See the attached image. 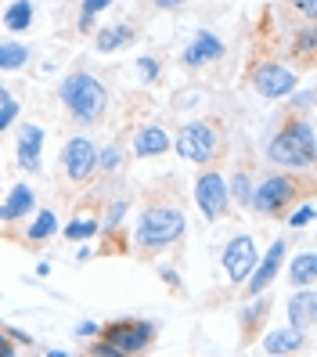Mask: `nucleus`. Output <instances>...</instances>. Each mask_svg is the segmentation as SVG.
<instances>
[{
    "mask_svg": "<svg viewBox=\"0 0 317 357\" xmlns=\"http://www.w3.org/2000/svg\"><path fill=\"white\" fill-rule=\"evenodd\" d=\"M116 4V0H79V8L83 11H94V15H101L105 8H112Z\"/></svg>",
    "mask_w": 317,
    "mask_h": 357,
    "instance_id": "4c0bfd02",
    "label": "nucleus"
},
{
    "mask_svg": "<svg viewBox=\"0 0 317 357\" xmlns=\"http://www.w3.org/2000/svg\"><path fill=\"white\" fill-rule=\"evenodd\" d=\"M187 231V217L180 213V206L170 202H152L141 209L137 227H134V245L141 253H159V249H170L184 238Z\"/></svg>",
    "mask_w": 317,
    "mask_h": 357,
    "instance_id": "20e7f679",
    "label": "nucleus"
},
{
    "mask_svg": "<svg viewBox=\"0 0 317 357\" xmlns=\"http://www.w3.org/2000/svg\"><path fill=\"white\" fill-rule=\"evenodd\" d=\"M29 58H33V47L29 44H22V40H4V44H0V73L26 69Z\"/></svg>",
    "mask_w": 317,
    "mask_h": 357,
    "instance_id": "4be33fe9",
    "label": "nucleus"
},
{
    "mask_svg": "<svg viewBox=\"0 0 317 357\" xmlns=\"http://www.w3.org/2000/svg\"><path fill=\"white\" fill-rule=\"evenodd\" d=\"M270 307H274L270 292H260V296H252V303L238 314V328H242V340L245 343H256L260 335H263V325L270 318Z\"/></svg>",
    "mask_w": 317,
    "mask_h": 357,
    "instance_id": "2eb2a0df",
    "label": "nucleus"
},
{
    "mask_svg": "<svg viewBox=\"0 0 317 357\" xmlns=\"http://www.w3.org/2000/svg\"><path fill=\"white\" fill-rule=\"evenodd\" d=\"M224 54H227L224 40L217 33H209V29H199L192 40H187V47L180 51V66L195 73V69H206V66H217Z\"/></svg>",
    "mask_w": 317,
    "mask_h": 357,
    "instance_id": "ddd939ff",
    "label": "nucleus"
},
{
    "mask_svg": "<svg viewBox=\"0 0 317 357\" xmlns=\"http://www.w3.org/2000/svg\"><path fill=\"white\" fill-rule=\"evenodd\" d=\"M159 278H162L166 285H170V289H180V275H177V271H173L170 264H162V267H159Z\"/></svg>",
    "mask_w": 317,
    "mask_h": 357,
    "instance_id": "c9c22d12",
    "label": "nucleus"
},
{
    "mask_svg": "<svg viewBox=\"0 0 317 357\" xmlns=\"http://www.w3.org/2000/svg\"><path fill=\"white\" fill-rule=\"evenodd\" d=\"M187 0H155V8L159 11H177V8H184Z\"/></svg>",
    "mask_w": 317,
    "mask_h": 357,
    "instance_id": "ea45409f",
    "label": "nucleus"
},
{
    "mask_svg": "<svg viewBox=\"0 0 317 357\" xmlns=\"http://www.w3.org/2000/svg\"><path fill=\"white\" fill-rule=\"evenodd\" d=\"M94 257V245L91 242H79V253H76V264H87Z\"/></svg>",
    "mask_w": 317,
    "mask_h": 357,
    "instance_id": "58836bf2",
    "label": "nucleus"
},
{
    "mask_svg": "<svg viewBox=\"0 0 317 357\" xmlns=\"http://www.w3.org/2000/svg\"><path fill=\"white\" fill-rule=\"evenodd\" d=\"M285 253H288V242L285 238H274L270 249L263 253V260H256V267H252L249 278L242 282L249 296H260V292H267L274 285V278H278L281 267H285Z\"/></svg>",
    "mask_w": 317,
    "mask_h": 357,
    "instance_id": "f8f14e48",
    "label": "nucleus"
},
{
    "mask_svg": "<svg viewBox=\"0 0 317 357\" xmlns=\"http://www.w3.org/2000/svg\"><path fill=\"white\" fill-rule=\"evenodd\" d=\"M195 206L199 213L217 224L231 213V195H227V177L217 170V166H206V170L195 177Z\"/></svg>",
    "mask_w": 317,
    "mask_h": 357,
    "instance_id": "1a4fd4ad",
    "label": "nucleus"
},
{
    "mask_svg": "<svg viewBox=\"0 0 317 357\" xmlns=\"http://www.w3.org/2000/svg\"><path fill=\"white\" fill-rule=\"evenodd\" d=\"M314 195V170H281V174H267L252 184V202L249 209L267 220H285V213Z\"/></svg>",
    "mask_w": 317,
    "mask_h": 357,
    "instance_id": "f257e3e1",
    "label": "nucleus"
},
{
    "mask_svg": "<svg viewBox=\"0 0 317 357\" xmlns=\"http://www.w3.org/2000/svg\"><path fill=\"white\" fill-rule=\"evenodd\" d=\"M36 275H40V278H47V275H51V264H47V260H40V264H36Z\"/></svg>",
    "mask_w": 317,
    "mask_h": 357,
    "instance_id": "79ce46f5",
    "label": "nucleus"
},
{
    "mask_svg": "<svg viewBox=\"0 0 317 357\" xmlns=\"http://www.w3.org/2000/svg\"><path fill=\"white\" fill-rule=\"evenodd\" d=\"M11 354H15V343L8 340L4 332H0V357H11Z\"/></svg>",
    "mask_w": 317,
    "mask_h": 357,
    "instance_id": "a19ab883",
    "label": "nucleus"
},
{
    "mask_svg": "<svg viewBox=\"0 0 317 357\" xmlns=\"http://www.w3.org/2000/svg\"><path fill=\"white\" fill-rule=\"evenodd\" d=\"M256 260H260V249H256V238L252 235H231L224 253H220V267H224L231 285H242L249 278V271L256 267Z\"/></svg>",
    "mask_w": 317,
    "mask_h": 357,
    "instance_id": "9d476101",
    "label": "nucleus"
},
{
    "mask_svg": "<svg viewBox=\"0 0 317 357\" xmlns=\"http://www.w3.org/2000/svg\"><path fill=\"white\" fill-rule=\"evenodd\" d=\"M307 343V332L300 328H278V332H267L263 335V354H274V357H281V354H300Z\"/></svg>",
    "mask_w": 317,
    "mask_h": 357,
    "instance_id": "aec40b11",
    "label": "nucleus"
},
{
    "mask_svg": "<svg viewBox=\"0 0 317 357\" xmlns=\"http://www.w3.org/2000/svg\"><path fill=\"white\" fill-rule=\"evenodd\" d=\"M123 149H119V141H109L105 149H98V170L101 174H109V177H116L119 170H123Z\"/></svg>",
    "mask_w": 317,
    "mask_h": 357,
    "instance_id": "bb28decb",
    "label": "nucleus"
},
{
    "mask_svg": "<svg viewBox=\"0 0 317 357\" xmlns=\"http://www.w3.org/2000/svg\"><path fill=\"white\" fill-rule=\"evenodd\" d=\"M252 184H256V181H252L249 170H235V177L227 181V195L235 199L242 209H249V202H252Z\"/></svg>",
    "mask_w": 317,
    "mask_h": 357,
    "instance_id": "a878e982",
    "label": "nucleus"
},
{
    "mask_svg": "<svg viewBox=\"0 0 317 357\" xmlns=\"http://www.w3.org/2000/svg\"><path fill=\"white\" fill-rule=\"evenodd\" d=\"M317 321V296H314V285L307 289H295L288 296V325L300 328V332H310Z\"/></svg>",
    "mask_w": 317,
    "mask_h": 357,
    "instance_id": "f3484780",
    "label": "nucleus"
},
{
    "mask_svg": "<svg viewBox=\"0 0 317 357\" xmlns=\"http://www.w3.org/2000/svg\"><path fill=\"white\" fill-rule=\"evenodd\" d=\"M58 101L65 105V112L79 127H98L109 112V87L91 73V69H76L58 83Z\"/></svg>",
    "mask_w": 317,
    "mask_h": 357,
    "instance_id": "7ed1b4c3",
    "label": "nucleus"
},
{
    "mask_svg": "<svg viewBox=\"0 0 317 357\" xmlns=\"http://www.w3.org/2000/svg\"><path fill=\"white\" fill-rule=\"evenodd\" d=\"M94 29H98V15L79 8V15H76V33H79V36H91Z\"/></svg>",
    "mask_w": 317,
    "mask_h": 357,
    "instance_id": "473e14b6",
    "label": "nucleus"
},
{
    "mask_svg": "<svg viewBox=\"0 0 317 357\" xmlns=\"http://www.w3.org/2000/svg\"><path fill=\"white\" fill-rule=\"evenodd\" d=\"M58 166L69 184H91L98 177V144L87 134H72L58 152Z\"/></svg>",
    "mask_w": 317,
    "mask_h": 357,
    "instance_id": "0eeeda50",
    "label": "nucleus"
},
{
    "mask_svg": "<svg viewBox=\"0 0 317 357\" xmlns=\"http://www.w3.org/2000/svg\"><path fill=\"white\" fill-rule=\"evenodd\" d=\"M137 40V29L130 22H112V26H98L94 29V47L101 54H116L123 47H130Z\"/></svg>",
    "mask_w": 317,
    "mask_h": 357,
    "instance_id": "a211bd4d",
    "label": "nucleus"
},
{
    "mask_svg": "<svg viewBox=\"0 0 317 357\" xmlns=\"http://www.w3.org/2000/svg\"><path fill=\"white\" fill-rule=\"evenodd\" d=\"M0 332H4L15 347H33V335L22 332V328H15V325H0Z\"/></svg>",
    "mask_w": 317,
    "mask_h": 357,
    "instance_id": "72a5a7b5",
    "label": "nucleus"
},
{
    "mask_svg": "<svg viewBox=\"0 0 317 357\" xmlns=\"http://www.w3.org/2000/svg\"><path fill=\"white\" fill-rule=\"evenodd\" d=\"M314 282H317V257H314V249H303V253L292 257V264H288V285L307 289Z\"/></svg>",
    "mask_w": 317,
    "mask_h": 357,
    "instance_id": "412c9836",
    "label": "nucleus"
},
{
    "mask_svg": "<svg viewBox=\"0 0 317 357\" xmlns=\"http://www.w3.org/2000/svg\"><path fill=\"white\" fill-rule=\"evenodd\" d=\"M249 83L263 101H285L295 87H300V76H295V69L285 66V61L267 58V61H256V66H252Z\"/></svg>",
    "mask_w": 317,
    "mask_h": 357,
    "instance_id": "6e6552de",
    "label": "nucleus"
},
{
    "mask_svg": "<svg viewBox=\"0 0 317 357\" xmlns=\"http://www.w3.org/2000/svg\"><path fill=\"white\" fill-rule=\"evenodd\" d=\"M33 209H36V192H33V184L18 181V184H11L8 199L0 202V224H18V220L33 217Z\"/></svg>",
    "mask_w": 317,
    "mask_h": 357,
    "instance_id": "4468645a",
    "label": "nucleus"
},
{
    "mask_svg": "<svg viewBox=\"0 0 317 357\" xmlns=\"http://www.w3.org/2000/svg\"><path fill=\"white\" fill-rule=\"evenodd\" d=\"M101 235V220L91 213V217H72L65 227H61V238H65V242H94Z\"/></svg>",
    "mask_w": 317,
    "mask_h": 357,
    "instance_id": "393cba45",
    "label": "nucleus"
},
{
    "mask_svg": "<svg viewBox=\"0 0 317 357\" xmlns=\"http://www.w3.org/2000/svg\"><path fill=\"white\" fill-rule=\"evenodd\" d=\"M98 340L112 350V357L148 354L159 340V325L144 321V318H112L98 328Z\"/></svg>",
    "mask_w": 317,
    "mask_h": 357,
    "instance_id": "423d86ee",
    "label": "nucleus"
},
{
    "mask_svg": "<svg viewBox=\"0 0 317 357\" xmlns=\"http://www.w3.org/2000/svg\"><path fill=\"white\" fill-rule=\"evenodd\" d=\"M33 18H36L33 0H11L4 8V29L8 33H26V29H33Z\"/></svg>",
    "mask_w": 317,
    "mask_h": 357,
    "instance_id": "5701e85b",
    "label": "nucleus"
},
{
    "mask_svg": "<svg viewBox=\"0 0 317 357\" xmlns=\"http://www.w3.org/2000/svg\"><path fill=\"white\" fill-rule=\"evenodd\" d=\"M137 76H141V83H159L162 61H159L155 54H141V58H137Z\"/></svg>",
    "mask_w": 317,
    "mask_h": 357,
    "instance_id": "7c9ffc66",
    "label": "nucleus"
},
{
    "mask_svg": "<svg viewBox=\"0 0 317 357\" xmlns=\"http://www.w3.org/2000/svg\"><path fill=\"white\" fill-rule=\"evenodd\" d=\"M267 162L281 166V170H314V162H317L314 119L288 112L281 119V127L274 130V137L267 141Z\"/></svg>",
    "mask_w": 317,
    "mask_h": 357,
    "instance_id": "f03ea898",
    "label": "nucleus"
},
{
    "mask_svg": "<svg viewBox=\"0 0 317 357\" xmlns=\"http://www.w3.org/2000/svg\"><path fill=\"white\" fill-rule=\"evenodd\" d=\"M288 112L310 116V112H314V87H295V91L288 94Z\"/></svg>",
    "mask_w": 317,
    "mask_h": 357,
    "instance_id": "c756f323",
    "label": "nucleus"
},
{
    "mask_svg": "<svg viewBox=\"0 0 317 357\" xmlns=\"http://www.w3.org/2000/svg\"><path fill=\"white\" fill-rule=\"evenodd\" d=\"M173 149L184 162L195 166H217V159L224 155V127L220 119L202 116V119H187L173 137Z\"/></svg>",
    "mask_w": 317,
    "mask_h": 357,
    "instance_id": "39448f33",
    "label": "nucleus"
},
{
    "mask_svg": "<svg viewBox=\"0 0 317 357\" xmlns=\"http://www.w3.org/2000/svg\"><path fill=\"white\" fill-rule=\"evenodd\" d=\"M98 328H101V321H76V328H72V335L76 340H98Z\"/></svg>",
    "mask_w": 317,
    "mask_h": 357,
    "instance_id": "f704fd0d",
    "label": "nucleus"
},
{
    "mask_svg": "<svg viewBox=\"0 0 317 357\" xmlns=\"http://www.w3.org/2000/svg\"><path fill=\"white\" fill-rule=\"evenodd\" d=\"M173 149V137L166 134L162 127H137L134 130V141H130V152L137 155V159H159V155H166Z\"/></svg>",
    "mask_w": 317,
    "mask_h": 357,
    "instance_id": "dca6fc26",
    "label": "nucleus"
},
{
    "mask_svg": "<svg viewBox=\"0 0 317 357\" xmlns=\"http://www.w3.org/2000/svg\"><path fill=\"white\" fill-rule=\"evenodd\" d=\"M285 224H288V227H307V224H314V202L303 199V206L288 209V213H285Z\"/></svg>",
    "mask_w": 317,
    "mask_h": 357,
    "instance_id": "2f4dec72",
    "label": "nucleus"
},
{
    "mask_svg": "<svg viewBox=\"0 0 317 357\" xmlns=\"http://www.w3.org/2000/svg\"><path fill=\"white\" fill-rule=\"evenodd\" d=\"M292 54L300 58L303 69L314 66V54H317V29H314V22H307V26H300L292 33Z\"/></svg>",
    "mask_w": 317,
    "mask_h": 357,
    "instance_id": "b1692460",
    "label": "nucleus"
},
{
    "mask_svg": "<svg viewBox=\"0 0 317 357\" xmlns=\"http://www.w3.org/2000/svg\"><path fill=\"white\" fill-rule=\"evenodd\" d=\"M44 127L40 123H18L15 127V159L22 174H40L44 170Z\"/></svg>",
    "mask_w": 317,
    "mask_h": 357,
    "instance_id": "9b49d317",
    "label": "nucleus"
},
{
    "mask_svg": "<svg viewBox=\"0 0 317 357\" xmlns=\"http://www.w3.org/2000/svg\"><path fill=\"white\" fill-rule=\"evenodd\" d=\"M126 209H130V202H126V199H109L105 217H98V220H101V231H119V224H123V217H126Z\"/></svg>",
    "mask_w": 317,
    "mask_h": 357,
    "instance_id": "c85d7f7f",
    "label": "nucleus"
},
{
    "mask_svg": "<svg viewBox=\"0 0 317 357\" xmlns=\"http://www.w3.org/2000/svg\"><path fill=\"white\" fill-rule=\"evenodd\" d=\"M288 4L295 8V11H303L310 22H314V15H317V0H288Z\"/></svg>",
    "mask_w": 317,
    "mask_h": 357,
    "instance_id": "e433bc0d",
    "label": "nucleus"
},
{
    "mask_svg": "<svg viewBox=\"0 0 317 357\" xmlns=\"http://www.w3.org/2000/svg\"><path fill=\"white\" fill-rule=\"evenodd\" d=\"M61 231V224H58V213L54 209H36V217L29 220V227L22 231V242L26 245H44V242H51L54 235Z\"/></svg>",
    "mask_w": 317,
    "mask_h": 357,
    "instance_id": "6ab92c4d",
    "label": "nucleus"
},
{
    "mask_svg": "<svg viewBox=\"0 0 317 357\" xmlns=\"http://www.w3.org/2000/svg\"><path fill=\"white\" fill-rule=\"evenodd\" d=\"M18 112H22V105H18V98H15L8 87H0V134L15 127V123H18Z\"/></svg>",
    "mask_w": 317,
    "mask_h": 357,
    "instance_id": "cd10ccee",
    "label": "nucleus"
}]
</instances>
